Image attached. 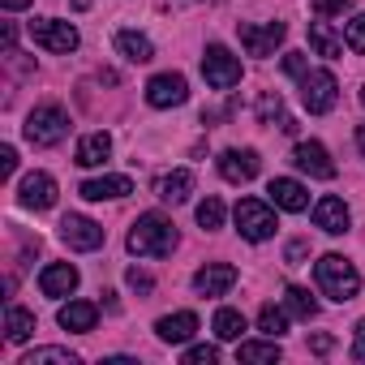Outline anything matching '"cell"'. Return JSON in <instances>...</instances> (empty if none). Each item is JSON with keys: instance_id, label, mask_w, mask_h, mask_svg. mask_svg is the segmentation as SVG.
<instances>
[{"instance_id": "30bf717a", "label": "cell", "mask_w": 365, "mask_h": 365, "mask_svg": "<svg viewBox=\"0 0 365 365\" xmlns=\"http://www.w3.org/2000/svg\"><path fill=\"white\" fill-rule=\"evenodd\" d=\"M185 99H190V82L180 73H155L146 82V103L150 108H180Z\"/></svg>"}, {"instance_id": "8fae6325", "label": "cell", "mask_w": 365, "mask_h": 365, "mask_svg": "<svg viewBox=\"0 0 365 365\" xmlns=\"http://www.w3.org/2000/svg\"><path fill=\"white\" fill-rule=\"evenodd\" d=\"M61 241L69 250H78V254H91V250L103 245V228L95 220H86V215H65L61 220Z\"/></svg>"}, {"instance_id": "3957f363", "label": "cell", "mask_w": 365, "mask_h": 365, "mask_svg": "<svg viewBox=\"0 0 365 365\" xmlns=\"http://www.w3.org/2000/svg\"><path fill=\"white\" fill-rule=\"evenodd\" d=\"M22 133H26L31 146H56V142H65V133H69V112H65L61 103H39V108L26 116Z\"/></svg>"}, {"instance_id": "83f0119b", "label": "cell", "mask_w": 365, "mask_h": 365, "mask_svg": "<svg viewBox=\"0 0 365 365\" xmlns=\"http://www.w3.org/2000/svg\"><path fill=\"white\" fill-rule=\"evenodd\" d=\"M284 305H288V314H292V318H305V322H309V318H318V301H314L305 288H297V284H288V288H284Z\"/></svg>"}, {"instance_id": "ba28073f", "label": "cell", "mask_w": 365, "mask_h": 365, "mask_svg": "<svg viewBox=\"0 0 365 365\" xmlns=\"http://www.w3.org/2000/svg\"><path fill=\"white\" fill-rule=\"evenodd\" d=\"M241 48L250 52V56H275V48L284 43V35H288V26L284 22H241Z\"/></svg>"}, {"instance_id": "6da1fadb", "label": "cell", "mask_w": 365, "mask_h": 365, "mask_svg": "<svg viewBox=\"0 0 365 365\" xmlns=\"http://www.w3.org/2000/svg\"><path fill=\"white\" fill-rule=\"evenodd\" d=\"M125 245H129V254H138V258H168V254L176 250V224H172L168 215H159V211H146V215L133 220Z\"/></svg>"}, {"instance_id": "ab89813d", "label": "cell", "mask_w": 365, "mask_h": 365, "mask_svg": "<svg viewBox=\"0 0 365 365\" xmlns=\"http://www.w3.org/2000/svg\"><path fill=\"white\" fill-rule=\"evenodd\" d=\"M305 254H309V245H305V241H292V245H288V262H292V267H297Z\"/></svg>"}, {"instance_id": "ac0fdd59", "label": "cell", "mask_w": 365, "mask_h": 365, "mask_svg": "<svg viewBox=\"0 0 365 365\" xmlns=\"http://www.w3.org/2000/svg\"><path fill=\"white\" fill-rule=\"evenodd\" d=\"M232 284H237V267H232V262H207V267L194 275V288H198L202 297H224Z\"/></svg>"}, {"instance_id": "44dd1931", "label": "cell", "mask_w": 365, "mask_h": 365, "mask_svg": "<svg viewBox=\"0 0 365 365\" xmlns=\"http://www.w3.org/2000/svg\"><path fill=\"white\" fill-rule=\"evenodd\" d=\"M56 322H61L65 331L86 335V331H95V322H99V305H91V301H69V305H61Z\"/></svg>"}, {"instance_id": "4dcf8cb0", "label": "cell", "mask_w": 365, "mask_h": 365, "mask_svg": "<svg viewBox=\"0 0 365 365\" xmlns=\"http://www.w3.org/2000/svg\"><path fill=\"white\" fill-rule=\"evenodd\" d=\"M258 120H262V125H271V120L284 125V120H288V116H284V99H279L275 91H262V95H258Z\"/></svg>"}, {"instance_id": "8992f818", "label": "cell", "mask_w": 365, "mask_h": 365, "mask_svg": "<svg viewBox=\"0 0 365 365\" xmlns=\"http://www.w3.org/2000/svg\"><path fill=\"white\" fill-rule=\"evenodd\" d=\"M202 78H207L211 91H232V86L241 82V61H237L224 43H211V48L202 52Z\"/></svg>"}, {"instance_id": "4316f807", "label": "cell", "mask_w": 365, "mask_h": 365, "mask_svg": "<svg viewBox=\"0 0 365 365\" xmlns=\"http://www.w3.org/2000/svg\"><path fill=\"white\" fill-rule=\"evenodd\" d=\"M211 327H215V335H220L224 344H241V335H245V314L224 305V309H215V322H211Z\"/></svg>"}, {"instance_id": "ee69618b", "label": "cell", "mask_w": 365, "mask_h": 365, "mask_svg": "<svg viewBox=\"0 0 365 365\" xmlns=\"http://www.w3.org/2000/svg\"><path fill=\"white\" fill-rule=\"evenodd\" d=\"M73 9H91V0H73Z\"/></svg>"}, {"instance_id": "f35d334b", "label": "cell", "mask_w": 365, "mask_h": 365, "mask_svg": "<svg viewBox=\"0 0 365 365\" xmlns=\"http://www.w3.org/2000/svg\"><path fill=\"white\" fill-rule=\"evenodd\" d=\"M0 168H5V176L18 172V150H14V146H0Z\"/></svg>"}, {"instance_id": "f1b7e54d", "label": "cell", "mask_w": 365, "mask_h": 365, "mask_svg": "<svg viewBox=\"0 0 365 365\" xmlns=\"http://www.w3.org/2000/svg\"><path fill=\"white\" fill-rule=\"evenodd\" d=\"M18 365H82V356L69 352V348H35V352H26Z\"/></svg>"}, {"instance_id": "d4e9b609", "label": "cell", "mask_w": 365, "mask_h": 365, "mask_svg": "<svg viewBox=\"0 0 365 365\" xmlns=\"http://www.w3.org/2000/svg\"><path fill=\"white\" fill-rule=\"evenodd\" d=\"M309 48L318 52V56H327V61H335V56H344V39L318 18V22H309Z\"/></svg>"}, {"instance_id": "d6a6232c", "label": "cell", "mask_w": 365, "mask_h": 365, "mask_svg": "<svg viewBox=\"0 0 365 365\" xmlns=\"http://www.w3.org/2000/svg\"><path fill=\"white\" fill-rule=\"evenodd\" d=\"M344 43L352 52H365V14H356L352 22H344Z\"/></svg>"}, {"instance_id": "7a4b0ae2", "label": "cell", "mask_w": 365, "mask_h": 365, "mask_svg": "<svg viewBox=\"0 0 365 365\" xmlns=\"http://www.w3.org/2000/svg\"><path fill=\"white\" fill-rule=\"evenodd\" d=\"M314 279H318V292L331 297V301H352L361 292V271L344 258V254H322L314 262Z\"/></svg>"}, {"instance_id": "5b68a950", "label": "cell", "mask_w": 365, "mask_h": 365, "mask_svg": "<svg viewBox=\"0 0 365 365\" xmlns=\"http://www.w3.org/2000/svg\"><path fill=\"white\" fill-rule=\"evenodd\" d=\"M31 39H35L43 52H61V56L78 52V43H82L78 26H73V22H61V18H35V22H31Z\"/></svg>"}, {"instance_id": "f546056e", "label": "cell", "mask_w": 365, "mask_h": 365, "mask_svg": "<svg viewBox=\"0 0 365 365\" xmlns=\"http://www.w3.org/2000/svg\"><path fill=\"white\" fill-rule=\"evenodd\" d=\"M258 331H267V335H284L288 331V305H262L258 309Z\"/></svg>"}, {"instance_id": "f6af8a7d", "label": "cell", "mask_w": 365, "mask_h": 365, "mask_svg": "<svg viewBox=\"0 0 365 365\" xmlns=\"http://www.w3.org/2000/svg\"><path fill=\"white\" fill-rule=\"evenodd\" d=\"M361 103H365V86H361Z\"/></svg>"}, {"instance_id": "1f68e13d", "label": "cell", "mask_w": 365, "mask_h": 365, "mask_svg": "<svg viewBox=\"0 0 365 365\" xmlns=\"http://www.w3.org/2000/svg\"><path fill=\"white\" fill-rule=\"evenodd\" d=\"M224 215H228V211H224V202H220V198H202V202H198V224H202L207 232L224 228Z\"/></svg>"}, {"instance_id": "60d3db41", "label": "cell", "mask_w": 365, "mask_h": 365, "mask_svg": "<svg viewBox=\"0 0 365 365\" xmlns=\"http://www.w3.org/2000/svg\"><path fill=\"white\" fill-rule=\"evenodd\" d=\"M309 348L322 356V352H331V348H335V339H331V335H314V339H309Z\"/></svg>"}, {"instance_id": "9a60e30c", "label": "cell", "mask_w": 365, "mask_h": 365, "mask_svg": "<svg viewBox=\"0 0 365 365\" xmlns=\"http://www.w3.org/2000/svg\"><path fill=\"white\" fill-rule=\"evenodd\" d=\"M267 194H271V202H275L279 211H288V215H301V211L309 207V190L301 185V180H292V176H275L271 185H267Z\"/></svg>"}, {"instance_id": "e575fe53", "label": "cell", "mask_w": 365, "mask_h": 365, "mask_svg": "<svg viewBox=\"0 0 365 365\" xmlns=\"http://www.w3.org/2000/svg\"><path fill=\"white\" fill-rule=\"evenodd\" d=\"M284 73H292V78L301 82V78L309 73V65H305V56H301V52H288V56H284Z\"/></svg>"}, {"instance_id": "d590c367", "label": "cell", "mask_w": 365, "mask_h": 365, "mask_svg": "<svg viewBox=\"0 0 365 365\" xmlns=\"http://www.w3.org/2000/svg\"><path fill=\"white\" fill-rule=\"evenodd\" d=\"M309 5H314L318 18H331V14H344L348 9V0H309Z\"/></svg>"}, {"instance_id": "7402d4cb", "label": "cell", "mask_w": 365, "mask_h": 365, "mask_svg": "<svg viewBox=\"0 0 365 365\" xmlns=\"http://www.w3.org/2000/svg\"><path fill=\"white\" fill-rule=\"evenodd\" d=\"M159 198L163 202H172V207H180V202H190V194H194V172L190 168H176V172H168V176H159Z\"/></svg>"}, {"instance_id": "4fadbf2b", "label": "cell", "mask_w": 365, "mask_h": 365, "mask_svg": "<svg viewBox=\"0 0 365 365\" xmlns=\"http://www.w3.org/2000/svg\"><path fill=\"white\" fill-rule=\"evenodd\" d=\"M348 224H352V211H348V202H344V198L327 194V198H318V202H314V228H322L327 237H344V232H348Z\"/></svg>"}, {"instance_id": "836d02e7", "label": "cell", "mask_w": 365, "mask_h": 365, "mask_svg": "<svg viewBox=\"0 0 365 365\" xmlns=\"http://www.w3.org/2000/svg\"><path fill=\"white\" fill-rule=\"evenodd\" d=\"M220 361V348L215 344H194L185 348V365H215Z\"/></svg>"}, {"instance_id": "2e32d148", "label": "cell", "mask_w": 365, "mask_h": 365, "mask_svg": "<svg viewBox=\"0 0 365 365\" xmlns=\"http://www.w3.org/2000/svg\"><path fill=\"white\" fill-rule=\"evenodd\" d=\"M86 202H116L125 194H133V180L129 176H95V180H82V190H78Z\"/></svg>"}, {"instance_id": "277c9868", "label": "cell", "mask_w": 365, "mask_h": 365, "mask_svg": "<svg viewBox=\"0 0 365 365\" xmlns=\"http://www.w3.org/2000/svg\"><path fill=\"white\" fill-rule=\"evenodd\" d=\"M232 220H237V232L245 237V241H271L275 237V207H267V202H258V198H241L237 207H232Z\"/></svg>"}, {"instance_id": "e0dca14e", "label": "cell", "mask_w": 365, "mask_h": 365, "mask_svg": "<svg viewBox=\"0 0 365 365\" xmlns=\"http://www.w3.org/2000/svg\"><path fill=\"white\" fill-rule=\"evenodd\" d=\"M73 288H78V267H73V262H52V267L39 271V292H43V297L61 301V297H69Z\"/></svg>"}, {"instance_id": "7c38bea8", "label": "cell", "mask_w": 365, "mask_h": 365, "mask_svg": "<svg viewBox=\"0 0 365 365\" xmlns=\"http://www.w3.org/2000/svg\"><path fill=\"white\" fill-rule=\"evenodd\" d=\"M258 168H262V159H258V150H250V146H232V150L220 155V176L232 180V185H245V180H254Z\"/></svg>"}, {"instance_id": "ffe728a7", "label": "cell", "mask_w": 365, "mask_h": 365, "mask_svg": "<svg viewBox=\"0 0 365 365\" xmlns=\"http://www.w3.org/2000/svg\"><path fill=\"white\" fill-rule=\"evenodd\" d=\"M112 159V138L99 129V133H86L82 142H78V150H73V163L78 168H103Z\"/></svg>"}, {"instance_id": "8d00e7d4", "label": "cell", "mask_w": 365, "mask_h": 365, "mask_svg": "<svg viewBox=\"0 0 365 365\" xmlns=\"http://www.w3.org/2000/svg\"><path fill=\"white\" fill-rule=\"evenodd\" d=\"M352 361H365V318L352 327Z\"/></svg>"}, {"instance_id": "484cf974", "label": "cell", "mask_w": 365, "mask_h": 365, "mask_svg": "<svg viewBox=\"0 0 365 365\" xmlns=\"http://www.w3.org/2000/svg\"><path fill=\"white\" fill-rule=\"evenodd\" d=\"M31 335H35V314L22 309V305H9L5 309V339L9 344H26Z\"/></svg>"}, {"instance_id": "9c48e42d", "label": "cell", "mask_w": 365, "mask_h": 365, "mask_svg": "<svg viewBox=\"0 0 365 365\" xmlns=\"http://www.w3.org/2000/svg\"><path fill=\"white\" fill-rule=\"evenodd\" d=\"M56 180L48 176V172H26L22 176V185H18V202L26 207V211H52L56 207Z\"/></svg>"}, {"instance_id": "7bdbcfd3", "label": "cell", "mask_w": 365, "mask_h": 365, "mask_svg": "<svg viewBox=\"0 0 365 365\" xmlns=\"http://www.w3.org/2000/svg\"><path fill=\"white\" fill-rule=\"evenodd\" d=\"M356 150H361V159H365V125H356Z\"/></svg>"}, {"instance_id": "52a82bcc", "label": "cell", "mask_w": 365, "mask_h": 365, "mask_svg": "<svg viewBox=\"0 0 365 365\" xmlns=\"http://www.w3.org/2000/svg\"><path fill=\"white\" fill-rule=\"evenodd\" d=\"M335 99H339V82H335L331 69H309L301 78V103H305V112L322 116V112L335 108Z\"/></svg>"}, {"instance_id": "603a6c76", "label": "cell", "mask_w": 365, "mask_h": 365, "mask_svg": "<svg viewBox=\"0 0 365 365\" xmlns=\"http://www.w3.org/2000/svg\"><path fill=\"white\" fill-rule=\"evenodd\" d=\"M284 352H279V344H275V335L271 339H245V344H237V361L241 365H275Z\"/></svg>"}, {"instance_id": "b9f144b4", "label": "cell", "mask_w": 365, "mask_h": 365, "mask_svg": "<svg viewBox=\"0 0 365 365\" xmlns=\"http://www.w3.org/2000/svg\"><path fill=\"white\" fill-rule=\"evenodd\" d=\"M0 5H5L9 14H22V9H31V0H0Z\"/></svg>"}, {"instance_id": "74e56055", "label": "cell", "mask_w": 365, "mask_h": 365, "mask_svg": "<svg viewBox=\"0 0 365 365\" xmlns=\"http://www.w3.org/2000/svg\"><path fill=\"white\" fill-rule=\"evenodd\" d=\"M125 279H129V288H138V292H150V288H155V279H150L146 271H138V267H133Z\"/></svg>"}, {"instance_id": "d6986e66", "label": "cell", "mask_w": 365, "mask_h": 365, "mask_svg": "<svg viewBox=\"0 0 365 365\" xmlns=\"http://www.w3.org/2000/svg\"><path fill=\"white\" fill-rule=\"evenodd\" d=\"M194 331H198V314H190V309L168 314V318H159V322H155V335H159L163 344H190V339H194Z\"/></svg>"}, {"instance_id": "5bb4252c", "label": "cell", "mask_w": 365, "mask_h": 365, "mask_svg": "<svg viewBox=\"0 0 365 365\" xmlns=\"http://www.w3.org/2000/svg\"><path fill=\"white\" fill-rule=\"evenodd\" d=\"M292 163H297L301 172H309L314 180H331V176H335V163H331L327 146H322V142H314V138L292 146Z\"/></svg>"}, {"instance_id": "cb8c5ba5", "label": "cell", "mask_w": 365, "mask_h": 365, "mask_svg": "<svg viewBox=\"0 0 365 365\" xmlns=\"http://www.w3.org/2000/svg\"><path fill=\"white\" fill-rule=\"evenodd\" d=\"M116 52H120L129 65H146V61L155 56V43H150L146 35H138V31H116Z\"/></svg>"}]
</instances>
